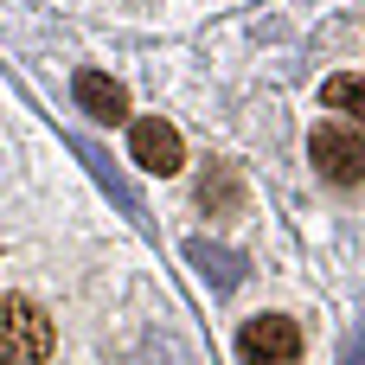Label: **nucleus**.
<instances>
[{"label": "nucleus", "instance_id": "nucleus-1", "mask_svg": "<svg viewBox=\"0 0 365 365\" xmlns=\"http://www.w3.org/2000/svg\"><path fill=\"white\" fill-rule=\"evenodd\" d=\"M51 321L45 308H32L26 295H6L0 302V365H45L51 359Z\"/></svg>", "mask_w": 365, "mask_h": 365}, {"label": "nucleus", "instance_id": "nucleus-2", "mask_svg": "<svg viewBox=\"0 0 365 365\" xmlns=\"http://www.w3.org/2000/svg\"><path fill=\"white\" fill-rule=\"evenodd\" d=\"M244 365H302V327L289 314H257L237 340Z\"/></svg>", "mask_w": 365, "mask_h": 365}, {"label": "nucleus", "instance_id": "nucleus-3", "mask_svg": "<svg viewBox=\"0 0 365 365\" xmlns=\"http://www.w3.org/2000/svg\"><path fill=\"white\" fill-rule=\"evenodd\" d=\"M314 167H321L334 186H353V180L365 173V135H359V128H346V122L314 128Z\"/></svg>", "mask_w": 365, "mask_h": 365}, {"label": "nucleus", "instance_id": "nucleus-4", "mask_svg": "<svg viewBox=\"0 0 365 365\" xmlns=\"http://www.w3.org/2000/svg\"><path fill=\"white\" fill-rule=\"evenodd\" d=\"M128 148H135V160H141L148 173H180V160H186L173 122H160V115H141V122L128 128Z\"/></svg>", "mask_w": 365, "mask_h": 365}, {"label": "nucleus", "instance_id": "nucleus-5", "mask_svg": "<svg viewBox=\"0 0 365 365\" xmlns=\"http://www.w3.org/2000/svg\"><path fill=\"white\" fill-rule=\"evenodd\" d=\"M77 109L83 115H96V122H122L128 115V96H122V83L115 77H103V71H77Z\"/></svg>", "mask_w": 365, "mask_h": 365}, {"label": "nucleus", "instance_id": "nucleus-6", "mask_svg": "<svg viewBox=\"0 0 365 365\" xmlns=\"http://www.w3.org/2000/svg\"><path fill=\"white\" fill-rule=\"evenodd\" d=\"M186 257H192V269H199L212 289H237V282H244V257L225 250V244H212V237H192Z\"/></svg>", "mask_w": 365, "mask_h": 365}, {"label": "nucleus", "instance_id": "nucleus-7", "mask_svg": "<svg viewBox=\"0 0 365 365\" xmlns=\"http://www.w3.org/2000/svg\"><path fill=\"white\" fill-rule=\"evenodd\" d=\"M77 154H83V167H90V173H96L103 186H109V199H115L122 212H141V199H135V186H128V180H122V173L109 167V154H103V148H90V141H77Z\"/></svg>", "mask_w": 365, "mask_h": 365}, {"label": "nucleus", "instance_id": "nucleus-8", "mask_svg": "<svg viewBox=\"0 0 365 365\" xmlns=\"http://www.w3.org/2000/svg\"><path fill=\"white\" fill-rule=\"evenodd\" d=\"M199 205H205V212H237V205H244L237 173H231V167H212V173H205V186H199Z\"/></svg>", "mask_w": 365, "mask_h": 365}, {"label": "nucleus", "instance_id": "nucleus-9", "mask_svg": "<svg viewBox=\"0 0 365 365\" xmlns=\"http://www.w3.org/2000/svg\"><path fill=\"white\" fill-rule=\"evenodd\" d=\"M327 103H334V109H346V115H359V109H365L359 77H334V83H327Z\"/></svg>", "mask_w": 365, "mask_h": 365}, {"label": "nucleus", "instance_id": "nucleus-10", "mask_svg": "<svg viewBox=\"0 0 365 365\" xmlns=\"http://www.w3.org/2000/svg\"><path fill=\"white\" fill-rule=\"evenodd\" d=\"M340 365H359V340H346V359H340Z\"/></svg>", "mask_w": 365, "mask_h": 365}]
</instances>
